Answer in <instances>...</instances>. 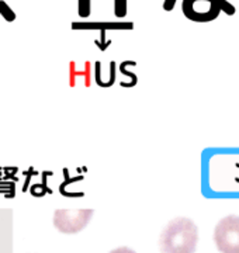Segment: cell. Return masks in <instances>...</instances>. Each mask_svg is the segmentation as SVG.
Returning <instances> with one entry per match:
<instances>
[{"label":"cell","instance_id":"obj_6","mask_svg":"<svg viewBox=\"0 0 239 253\" xmlns=\"http://www.w3.org/2000/svg\"><path fill=\"white\" fill-rule=\"evenodd\" d=\"M127 11V0H116V13L119 17L125 16Z\"/></svg>","mask_w":239,"mask_h":253},{"label":"cell","instance_id":"obj_7","mask_svg":"<svg viewBox=\"0 0 239 253\" xmlns=\"http://www.w3.org/2000/svg\"><path fill=\"white\" fill-rule=\"evenodd\" d=\"M218 1V4H220V7L222 11H225L228 16H232L234 13H235V9H234V6L231 4V3H228L227 0H217Z\"/></svg>","mask_w":239,"mask_h":253},{"label":"cell","instance_id":"obj_5","mask_svg":"<svg viewBox=\"0 0 239 253\" xmlns=\"http://www.w3.org/2000/svg\"><path fill=\"white\" fill-rule=\"evenodd\" d=\"M0 13H1V16L6 18L7 21H13L14 17H16L14 13L7 7V4H6L4 1H0Z\"/></svg>","mask_w":239,"mask_h":253},{"label":"cell","instance_id":"obj_8","mask_svg":"<svg viewBox=\"0 0 239 253\" xmlns=\"http://www.w3.org/2000/svg\"><path fill=\"white\" fill-rule=\"evenodd\" d=\"M89 11H90V0H79L80 16H89Z\"/></svg>","mask_w":239,"mask_h":253},{"label":"cell","instance_id":"obj_4","mask_svg":"<svg viewBox=\"0 0 239 253\" xmlns=\"http://www.w3.org/2000/svg\"><path fill=\"white\" fill-rule=\"evenodd\" d=\"M186 17L197 23H207L218 17L221 7L217 0H183Z\"/></svg>","mask_w":239,"mask_h":253},{"label":"cell","instance_id":"obj_3","mask_svg":"<svg viewBox=\"0 0 239 253\" xmlns=\"http://www.w3.org/2000/svg\"><path fill=\"white\" fill-rule=\"evenodd\" d=\"M93 210H56L54 226L62 234H78L92 221Z\"/></svg>","mask_w":239,"mask_h":253},{"label":"cell","instance_id":"obj_9","mask_svg":"<svg viewBox=\"0 0 239 253\" xmlns=\"http://www.w3.org/2000/svg\"><path fill=\"white\" fill-rule=\"evenodd\" d=\"M110 253H137L135 251H132V249H129L127 246H121V248H117V249H114V251H111Z\"/></svg>","mask_w":239,"mask_h":253},{"label":"cell","instance_id":"obj_2","mask_svg":"<svg viewBox=\"0 0 239 253\" xmlns=\"http://www.w3.org/2000/svg\"><path fill=\"white\" fill-rule=\"evenodd\" d=\"M214 242L221 253H239V217L228 215L215 226Z\"/></svg>","mask_w":239,"mask_h":253},{"label":"cell","instance_id":"obj_1","mask_svg":"<svg viewBox=\"0 0 239 253\" xmlns=\"http://www.w3.org/2000/svg\"><path fill=\"white\" fill-rule=\"evenodd\" d=\"M199 242V228L192 219H172L159 236L160 253H194Z\"/></svg>","mask_w":239,"mask_h":253},{"label":"cell","instance_id":"obj_10","mask_svg":"<svg viewBox=\"0 0 239 253\" xmlns=\"http://www.w3.org/2000/svg\"><path fill=\"white\" fill-rule=\"evenodd\" d=\"M175 3L176 0H165V4H163V7H165V10H172L173 7H175Z\"/></svg>","mask_w":239,"mask_h":253}]
</instances>
